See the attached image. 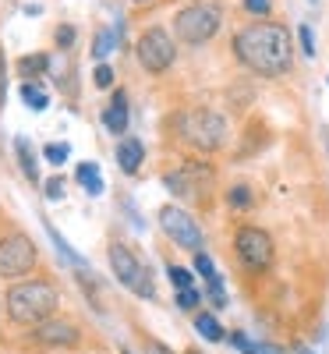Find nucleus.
Listing matches in <instances>:
<instances>
[{
    "mask_svg": "<svg viewBox=\"0 0 329 354\" xmlns=\"http://www.w3.org/2000/svg\"><path fill=\"white\" fill-rule=\"evenodd\" d=\"M234 53L248 71L265 75V78H276L290 68V32L276 21H258L248 25L234 36Z\"/></svg>",
    "mask_w": 329,
    "mask_h": 354,
    "instance_id": "1",
    "label": "nucleus"
},
{
    "mask_svg": "<svg viewBox=\"0 0 329 354\" xmlns=\"http://www.w3.org/2000/svg\"><path fill=\"white\" fill-rule=\"evenodd\" d=\"M57 312V287L46 280H25L8 290V315L18 326H39Z\"/></svg>",
    "mask_w": 329,
    "mask_h": 354,
    "instance_id": "2",
    "label": "nucleus"
},
{
    "mask_svg": "<svg viewBox=\"0 0 329 354\" xmlns=\"http://www.w3.org/2000/svg\"><path fill=\"white\" fill-rule=\"evenodd\" d=\"M177 135H181L188 145H195V149H202V153H216L227 142V121H223V113L205 110V106L181 110L177 113Z\"/></svg>",
    "mask_w": 329,
    "mask_h": 354,
    "instance_id": "3",
    "label": "nucleus"
},
{
    "mask_svg": "<svg viewBox=\"0 0 329 354\" xmlns=\"http://www.w3.org/2000/svg\"><path fill=\"white\" fill-rule=\"evenodd\" d=\"M173 32H177V39H185L191 46L209 43V39L220 32V11L216 8H205V4H191L185 11H177Z\"/></svg>",
    "mask_w": 329,
    "mask_h": 354,
    "instance_id": "4",
    "label": "nucleus"
},
{
    "mask_svg": "<svg viewBox=\"0 0 329 354\" xmlns=\"http://www.w3.org/2000/svg\"><path fill=\"white\" fill-rule=\"evenodd\" d=\"M110 266H113V277L121 280L131 294H138V298H153V294H156L153 277H149L142 259L128 245H110Z\"/></svg>",
    "mask_w": 329,
    "mask_h": 354,
    "instance_id": "5",
    "label": "nucleus"
},
{
    "mask_svg": "<svg viewBox=\"0 0 329 354\" xmlns=\"http://www.w3.org/2000/svg\"><path fill=\"white\" fill-rule=\"evenodd\" d=\"M135 50H138L142 68L153 71V75L167 71V68L173 64V57H177V46H173V39H170L167 28H149V32H142V39H138Z\"/></svg>",
    "mask_w": 329,
    "mask_h": 354,
    "instance_id": "6",
    "label": "nucleus"
},
{
    "mask_svg": "<svg viewBox=\"0 0 329 354\" xmlns=\"http://www.w3.org/2000/svg\"><path fill=\"white\" fill-rule=\"evenodd\" d=\"M36 266V245L25 234L0 238V277H25Z\"/></svg>",
    "mask_w": 329,
    "mask_h": 354,
    "instance_id": "7",
    "label": "nucleus"
},
{
    "mask_svg": "<svg viewBox=\"0 0 329 354\" xmlns=\"http://www.w3.org/2000/svg\"><path fill=\"white\" fill-rule=\"evenodd\" d=\"M160 223H163L170 241H177L181 248H191V252H202V230H198L195 216L185 213L181 205H163V209H160Z\"/></svg>",
    "mask_w": 329,
    "mask_h": 354,
    "instance_id": "8",
    "label": "nucleus"
},
{
    "mask_svg": "<svg viewBox=\"0 0 329 354\" xmlns=\"http://www.w3.org/2000/svg\"><path fill=\"white\" fill-rule=\"evenodd\" d=\"M234 245H237V255H241V262L248 270H265L273 262V238L258 227H241Z\"/></svg>",
    "mask_w": 329,
    "mask_h": 354,
    "instance_id": "9",
    "label": "nucleus"
},
{
    "mask_svg": "<svg viewBox=\"0 0 329 354\" xmlns=\"http://www.w3.org/2000/svg\"><path fill=\"white\" fill-rule=\"evenodd\" d=\"M167 188L181 198H202L209 188H213V170L202 163H185L173 174H167Z\"/></svg>",
    "mask_w": 329,
    "mask_h": 354,
    "instance_id": "10",
    "label": "nucleus"
},
{
    "mask_svg": "<svg viewBox=\"0 0 329 354\" xmlns=\"http://www.w3.org/2000/svg\"><path fill=\"white\" fill-rule=\"evenodd\" d=\"M36 340L50 344V347H71V344H78V326L64 322V319H46L36 326Z\"/></svg>",
    "mask_w": 329,
    "mask_h": 354,
    "instance_id": "11",
    "label": "nucleus"
},
{
    "mask_svg": "<svg viewBox=\"0 0 329 354\" xmlns=\"http://www.w3.org/2000/svg\"><path fill=\"white\" fill-rule=\"evenodd\" d=\"M103 124H106V131H113V135H124V131H128V96L121 93V88H117L113 100L106 103Z\"/></svg>",
    "mask_w": 329,
    "mask_h": 354,
    "instance_id": "12",
    "label": "nucleus"
},
{
    "mask_svg": "<svg viewBox=\"0 0 329 354\" xmlns=\"http://www.w3.org/2000/svg\"><path fill=\"white\" fill-rule=\"evenodd\" d=\"M142 156H145V149L138 138H121V145H117V163H121L124 174H135L142 167Z\"/></svg>",
    "mask_w": 329,
    "mask_h": 354,
    "instance_id": "13",
    "label": "nucleus"
},
{
    "mask_svg": "<svg viewBox=\"0 0 329 354\" xmlns=\"http://www.w3.org/2000/svg\"><path fill=\"white\" fill-rule=\"evenodd\" d=\"M75 177H78V185H82L88 195H103V177H100V167H96V163H78Z\"/></svg>",
    "mask_w": 329,
    "mask_h": 354,
    "instance_id": "14",
    "label": "nucleus"
},
{
    "mask_svg": "<svg viewBox=\"0 0 329 354\" xmlns=\"http://www.w3.org/2000/svg\"><path fill=\"white\" fill-rule=\"evenodd\" d=\"M195 330H198L205 340H213V344L227 337V333H223V326L216 322V315H209V312H198V315H195Z\"/></svg>",
    "mask_w": 329,
    "mask_h": 354,
    "instance_id": "15",
    "label": "nucleus"
},
{
    "mask_svg": "<svg viewBox=\"0 0 329 354\" xmlns=\"http://www.w3.org/2000/svg\"><path fill=\"white\" fill-rule=\"evenodd\" d=\"M18 160H21V174L28 177V181H39V170H36V156H32V149H28V142L25 138H18Z\"/></svg>",
    "mask_w": 329,
    "mask_h": 354,
    "instance_id": "16",
    "label": "nucleus"
},
{
    "mask_svg": "<svg viewBox=\"0 0 329 354\" xmlns=\"http://www.w3.org/2000/svg\"><path fill=\"white\" fill-rule=\"evenodd\" d=\"M113 46H117V32H113V28H100V36H96V46H93L96 61H106V57L113 53Z\"/></svg>",
    "mask_w": 329,
    "mask_h": 354,
    "instance_id": "17",
    "label": "nucleus"
},
{
    "mask_svg": "<svg viewBox=\"0 0 329 354\" xmlns=\"http://www.w3.org/2000/svg\"><path fill=\"white\" fill-rule=\"evenodd\" d=\"M21 100H25L28 106H32V110H46V103H50V100H46V93H43V88H39L36 82H25V85H21Z\"/></svg>",
    "mask_w": 329,
    "mask_h": 354,
    "instance_id": "18",
    "label": "nucleus"
},
{
    "mask_svg": "<svg viewBox=\"0 0 329 354\" xmlns=\"http://www.w3.org/2000/svg\"><path fill=\"white\" fill-rule=\"evenodd\" d=\"M43 153H46V160H50L53 167H61V163L68 160V153H71V149H68V145H64V142H53V145H46V149H43Z\"/></svg>",
    "mask_w": 329,
    "mask_h": 354,
    "instance_id": "19",
    "label": "nucleus"
},
{
    "mask_svg": "<svg viewBox=\"0 0 329 354\" xmlns=\"http://www.w3.org/2000/svg\"><path fill=\"white\" fill-rule=\"evenodd\" d=\"M170 280H173L177 290H191V273L181 270V266H170Z\"/></svg>",
    "mask_w": 329,
    "mask_h": 354,
    "instance_id": "20",
    "label": "nucleus"
},
{
    "mask_svg": "<svg viewBox=\"0 0 329 354\" xmlns=\"http://www.w3.org/2000/svg\"><path fill=\"white\" fill-rule=\"evenodd\" d=\"M205 283H209V298H213V305H216V308H223V305H227L223 280H220V277H213V280H205Z\"/></svg>",
    "mask_w": 329,
    "mask_h": 354,
    "instance_id": "21",
    "label": "nucleus"
},
{
    "mask_svg": "<svg viewBox=\"0 0 329 354\" xmlns=\"http://www.w3.org/2000/svg\"><path fill=\"white\" fill-rule=\"evenodd\" d=\"M227 202H230V205H237V209H245V205H252V192H248L245 185H241V188H230Z\"/></svg>",
    "mask_w": 329,
    "mask_h": 354,
    "instance_id": "22",
    "label": "nucleus"
},
{
    "mask_svg": "<svg viewBox=\"0 0 329 354\" xmlns=\"http://www.w3.org/2000/svg\"><path fill=\"white\" fill-rule=\"evenodd\" d=\"M93 82H96L100 88H110V85H113V68H110V64H100V68L93 71Z\"/></svg>",
    "mask_w": 329,
    "mask_h": 354,
    "instance_id": "23",
    "label": "nucleus"
},
{
    "mask_svg": "<svg viewBox=\"0 0 329 354\" xmlns=\"http://www.w3.org/2000/svg\"><path fill=\"white\" fill-rule=\"evenodd\" d=\"M43 188H46V198H53V202H57V198H64V181H61V177H50Z\"/></svg>",
    "mask_w": 329,
    "mask_h": 354,
    "instance_id": "24",
    "label": "nucleus"
},
{
    "mask_svg": "<svg viewBox=\"0 0 329 354\" xmlns=\"http://www.w3.org/2000/svg\"><path fill=\"white\" fill-rule=\"evenodd\" d=\"M245 354H287L283 347H276V344H248L245 347Z\"/></svg>",
    "mask_w": 329,
    "mask_h": 354,
    "instance_id": "25",
    "label": "nucleus"
},
{
    "mask_svg": "<svg viewBox=\"0 0 329 354\" xmlns=\"http://www.w3.org/2000/svg\"><path fill=\"white\" fill-rule=\"evenodd\" d=\"M198 290H181V294H177V305H181V308H198Z\"/></svg>",
    "mask_w": 329,
    "mask_h": 354,
    "instance_id": "26",
    "label": "nucleus"
},
{
    "mask_svg": "<svg viewBox=\"0 0 329 354\" xmlns=\"http://www.w3.org/2000/svg\"><path fill=\"white\" fill-rule=\"evenodd\" d=\"M46 68V57H25L21 61V71L28 75V71H43Z\"/></svg>",
    "mask_w": 329,
    "mask_h": 354,
    "instance_id": "27",
    "label": "nucleus"
},
{
    "mask_svg": "<svg viewBox=\"0 0 329 354\" xmlns=\"http://www.w3.org/2000/svg\"><path fill=\"white\" fill-rule=\"evenodd\" d=\"M301 46H305L308 57L315 53V39H312V28H308V25H301Z\"/></svg>",
    "mask_w": 329,
    "mask_h": 354,
    "instance_id": "28",
    "label": "nucleus"
},
{
    "mask_svg": "<svg viewBox=\"0 0 329 354\" xmlns=\"http://www.w3.org/2000/svg\"><path fill=\"white\" fill-rule=\"evenodd\" d=\"M57 43H61V46L68 50V46L75 43V28H71V25H64V28H61V32H57Z\"/></svg>",
    "mask_w": 329,
    "mask_h": 354,
    "instance_id": "29",
    "label": "nucleus"
},
{
    "mask_svg": "<svg viewBox=\"0 0 329 354\" xmlns=\"http://www.w3.org/2000/svg\"><path fill=\"white\" fill-rule=\"evenodd\" d=\"M245 8H248L252 15H265V11H269V0H245Z\"/></svg>",
    "mask_w": 329,
    "mask_h": 354,
    "instance_id": "30",
    "label": "nucleus"
},
{
    "mask_svg": "<svg viewBox=\"0 0 329 354\" xmlns=\"http://www.w3.org/2000/svg\"><path fill=\"white\" fill-rule=\"evenodd\" d=\"M4 46H0V106H4Z\"/></svg>",
    "mask_w": 329,
    "mask_h": 354,
    "instance_id": "31",
    "label": "nucleus"
},
{
    "mask_svg": "<svg viewBox=\"0 0 329 354\" xmlns=\"http://www.w3.org/2000/svg\"><path fill=\"white\" fill-rule=\"evenodd\" d=\"M145 354H173V351H167L163 344H156V340H153V344H149V347H145Z\"/></svg>",
    "mask_w": 329,
    "mask_h": 354,
    "instance_id": "32",
    "label": "nucleus"
},
{
    "mask_svg": "<svg viewBox=\"0 0 329 354\" xmlns=\"http://www.w3.org/2000/svg\"><path fill=\"white\" fill-rule=\"evenodd\" d=\"M297 354H312V351H308V347H301V351H297Z\"/></svg>",
    "mask_w": 329,
    "mask_h": 354,
    "instance_id": "33",
    "label": "nucleus"
},
{
    "mask_svg": "<svg viewBox=\"0 0 329 354\" xmlns=\"http://www.w3.org/2000/svg\"><path fill=\"white\" fill-rule=\"evenodd\" d=\"M135 4H149V0H135Z\"/></svg>",
    "mask_w": 329,
    "mask_h": 354,
    "instance_id": "34",
    "label": "nucleus"
},
{
    "mask_svg": "<svg viewBox=\"0 0 329 354\" xmlns=\"http://www.w3.org/2000/svg\"><path fill=\"white\" fill-rule=\"evenodd\" d=\"M191 354H198V351H191Z\"/></svg>",
    "mask_w": 329,
    "mask_h": 354,
    "instance_id": "35",
    "label": "nucleus"
}]
</instances>
